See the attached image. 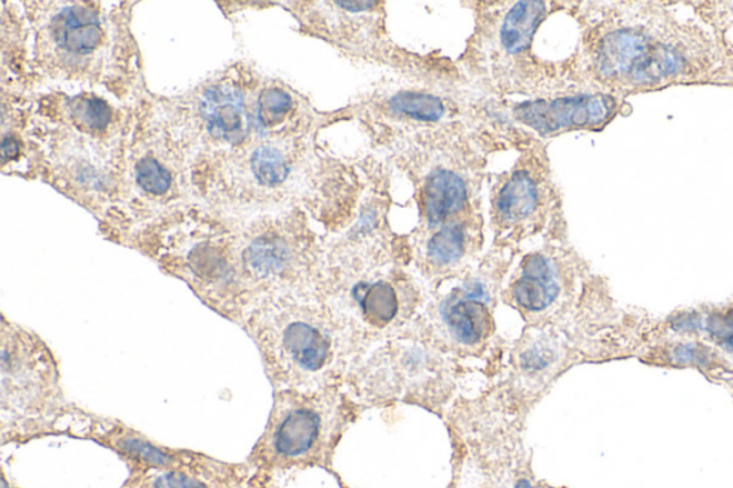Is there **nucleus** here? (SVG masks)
Segmentation results:
<instances>
[{
	"label": "nucleus",
	"instance_id": "obj_1",
	"mask_svg": "<svg viewBox=\"0 0 733 488\" xmlns=\"http://www.w3.org/2000/svg\"><path fill=\"white\" fill-rule=\"evenodd\" d=\"M242 323L275 390L337 388L354 357L350 328L305 296L265 298L247 311Z\"/></svg>",
	"mask_w": 733,
	"mask_h": 488
},
{
	"label": "nucleus",
	"instance_id": "obj_2",
	"mask_svg": "<svg viewBox=\"0 0 733 488\" xmlns=\"http://www.w3.org/2000/svg\"><path fill=\"white\" fill-rule=\"evenodd\" d=\"M2 425H51L69 411L54 356L37 333L3 323L0 351Z\"/></svg>",
	"mask_w": 733,
	"mask_h": 488
},
{
	"label": "nucleus",
	"instance_id": "obj_3",
	"mask_svg": "<svg viewBox=\"0 0 733 488\" xmlns=\"http://www.w3.org/2000/svg\"><path fill=\"white\" fill-rule=\"evenodd\" d=\"M337 392V388L275 390L264 435L252 452L254 461L264 467H289L319 456L334 436L343 411Z\"/></svg>",
	"mask_w": 733,
	"mask_h": 488
},
{
	"label": "nucleus",
	"instance_id": "obj_4",
	"mask_svg": "<svg viewBox=\"0 0 733 488\" xmlns=\"http://www.w3.org/2000/svg\"><path fill=\"white\" fill-rule=\"evenodd\" d=\"M598 67L604 77L649 83L680 72L683 61L675 49L653 43L645 34L617 31L602 42Z\"/></svg>",
	"mask_w": 733,
	"mask_h": 488
},
{
	"label": "nucleus",
	"instance_id": "obj_5",
	"mask_svg": "<svg viewBox=\"0 0 733 488\" xmlns=\"http://www.w3.org/2000/svg\"><path fill=\"white\" fill-rule=\"evenodd\" d=\"M492 293L483 278L474 277L449 293L439 307L442 336L458 350L483 347L490 336Z\"/></svg>",
	"mask_w": 733,
	"mask_h": 488
},
{
	"label": "nucleus",
	"instance_id": "obj_6",
	"mask_svg": "<svg viewBox=\"0 0 733 488\" xmlns=\"http://www.w3.org/2000/svg\"><path fill=\"white\" fill-rule=\"evenodd\" d=\"M615 108V101L606 94H581L520 104L518 117L534 131L554 133L569 128L602 126Z\"/></svg>",
	"mask_w": 733,
	"mask_h": 488
},
{
	"label": "nucleus",
	"instance_id": "obj_7",
	"mask_svg": "<svg viewBox=\"0 0 733 488\" xmlns=\"http://www.w3.org/2000/svg\"><path fill=\"white\" fill-rule=\"evenodd\" d=\"M563 292V278L556 260L548 253L526 257L510 286V298L528 316H542L554 307Z\"/></svg>",
	"mask_w": 733,
	"mask_h": 488
},
{
	"label": "nucleus",
	"instance_id": "obj_8",
	"mask_svg": "<svg viewBox=\"0 0 733 488\" xmlns=\"http://www.w3.org/2000/svg\"><path fill=\"white\" fill-rule=\"evenodd\" d=\"M384 357L389 362H385L380 356L375 358V366L370 367L369 370L373 372H384V387L385 395L401 396L413 392V388H421L425 386V381H438L439 377H444L442 361H438L439 357L433 356L432 352L425 350L423 347H404L401 346L399 350L388 351ZM381 382H378L380 386ZM375 385V386H378ZM383 392V395H384Z\"/></svg>",
	"mask_w": 733,
	"mask_h": 488
},
{
	"label": "nucleus",
	"instance_id": "obj_9",
	"mask_svg": "<svg viewBox=\"0 0 733 488\" xmlns=\"http://www.w3.org/2000/svg\"><path fill=\"white\" fill-rule=\"evenodd\" d=\"M207 132L218 141L237 143L249 127L244 94L230 84L208 88L198 102Z\"/></svg>",
	"mask_w": 733,
	"mask_h": 488
},
{
	"label": "nucleus",
	"instance_id": "obj_10",
	"mask_svg": "<svg viewBox=\"0 0 733 488\" xmlns=\"http://www.w3.org/2000/svg\"><path fill=\"white\" fill-rule=\"evenodd\" d=\"M52 43L69 61L88 58L102 42L101 23L91 9L81 4L62 8L49 27Z\"/></svg>",
	"mask_w": 733,
	"mask_h": 488
},
{
	"label": "nucleus",
	"instance_id": "obj_11",
	"mask_svg": "<svg viewBox=\"0 0 733 488\" xmlns=\"http://www.w3.org/2000/svg\"><path fill=\"white\" fill-rule=\"evenodd\" d=\"M543 203V186L528 169H518L503 183L494 199V213L500 226H528Z\"/></svg>",
	"mask_w": 733,
	"mask_h": 488
},
{
	"label": "nucleus",
	"instance_id": "obj_12",
	"mask_svg": "<svg viewBox=\"0 0 733 488\" xmlns=\"http://www.w3.org/2000/svg\"><path fill=\"white\" fill-rule=\"evenodd\" d=\"M468 202L464 179L452 169H439L425 183L423 192V217L430 228L452 223V218L462 212Z\"/></svg>",
	"mask_w": 733,
	"mask_h": 488
},
{
	"label": "nucleus",
	"instance_id": "obj_13",
	"mask_svg": "<svg viewBox=\"0 0 733 488\" xmlns=\"http://www.w3.org/2000/svg\"><path fill=\"white\" fill-rule=\"evenodd\" d=\"M351 298L366 323L389 327L398 320L400 297L393 283L385 280L361 281L351 288Z\"/></svg>",
	"mask_w": 733,
	"mask_h": 488
},
{
	"label": "nucleus",
	"instance_id": "obj_14",
	"mask_svg": "<svg viewBox=\"0 0 733 488\" xmlns=\"http://www.w3.org/2000/svg\"><path fill=\"white\" fill-rule=\"evenodd\" d=\"M546 14V3L518 2L504 17L499 28V44L510 57L526 51L533 33Z\"/></svg>",
	"mask_w": 733,
	"mask_h": 488
},
{
	"label": "nucleus",
	"instance_id": "obj_15",
	"mask_svg": "<svg viewBox=\"0 0 733 488\" xmlns=\"http://www.w3.org/2000/svg\"><path fill=\"white\" fill-rule=\"evenodd\" d=\"M469 232L464 223L452 222L435 228L424 243V260L434 270H449L463 260L469 247Z\"/></svg>",
	"mask_w": 733,
	"mask_h": 488
},
{
	"label": "nucleus",
	"instance_id": "obj_16",
	"mask_svg": "<svg viewBox=\"0 0 733 488\" xmlns=\"http://www.w3.org/2000/svg\"><path fill=\"white\" fill-rule=\"evenodd\" d=\"M247 169L252 178V186L271 189L281 186L290 176V159L274 143H261L252 148L247 158Z\"/></svg>",
	"mask_w": 733,
	"mask_h": 488
},
{
	"label": "nucleus",
	"instance_id": "obj_17",
	"mask_svg": "<svg viewBox=\"0 0 733 488\" xmlns=\"http://www.w3.org/2000/svg\"><path fill=\"white\" fill-rule=\"evenodd\" d=\"M390 109L421 122H435L444 114V103L430 94L404 92L391 99Z\"/></svg>",
	"mask_w": 733,
	"mask_h": 488
},
{
	"label": "nucleus",
	"instance_id": "obj_18",
	"mask_svg": "<svg viewBox=\"0 0 733 488\" xmlns=\"http://www.w3.org/2000/svg\"><path fill=\"white\" fill-rule=\"evenodd\" d=\"M138 187L151 196H163L172 186V172L153 157H143L137 166Z\"/></svg>",
	"mask_w": 733,
	"mask_h": 488
},
{
	"label": "nucleus",
	"instance_id": "obj_19",
	"mask_svg": "<svg viewBox=\"0 0 733 488\" xmlns=\"http://www.w3.org/2000/svg\"><path fill=\"white\" fill-rule=\"evenodd\" d=\"M292 107L291 98L281 89L271 88L262 93L259 107L260 122L264 127H272L287 117Z\"/></svg>",
	"mask_w": 733,
	"mask_h": 488
},
{
	"label": "nucleus",
	"instance_id": "obj_20",
	"mask_svg": "<svg viewBox=\"0 0 733 488\" xmlns=\"http://www.w3.org/2000/svg\"><path fill=\"white\" fill-rule=\"evenodd\" d=\"M705 327L723 350L733 353V311L713 312L707 317Z\"/></svg>",
	"mask_w": 733,
	"mask_h": 488
},
{
	"label": "nucleus",
	"instance_id": "obj_21",
	"mask_svg": "<svg viewBox=\"0 0 733 488\" xmlns=\"http://www.w3.org/2000/svg\"><path fill=\"white\" fill-rule=\"evenodd\" d=\"M150 488H210L190 472L181 470H165L152 478Z\"/></svg>",
	"mask_w": 733,
	"mask_h": 488
},
{
	"label": "nucleus",
	"instance_id": "obj_22",
	"mask_svg": "<svg viewBox=\"0 0 733 488\" xmlns=\"http://www.w3.org/2000/svg\"><path fill=\"white\" fill-rule=\"evenodd\" d=\"M673 360L681 366H710L712 351L701 343H682L673 350Z\"/></svg>",
	"mask_w": 733,
	"mask_h": 488
},
{
	"label": "nucleus",
	"instance_id": "obj_23",
	"mask_svg": "<svg viewBox=\"0 0 733 488\" xmlns=\"http://www.w3.org/2000/svg\"><path fill=\"white\" fill-rule=\"evenodd\" d=\"M79 114L82 113L83 123L92 128L106 126L109 119V111L106 104L98 101H87L79 107Z\"/></svg>",
	"mask_w": 733,
	"mask_h": 488
},
{
	"label": "nucleus",
	"instance_id": "obj_24",
	"mask_svg": "<svg viewBox=\"0 0 733 488\" xmlns=\"http://www.w3.org/2000/svg\"><path fill=\"white\" fill-rule=\"evenodd\" d=\"M702 327L701 317L695 316V313H690V316H681L676 318V321L673 322V328L676 331L692 332L700 330Z\"/></svg>",
	"mask_w": 733,
	"mask_h": 488
},
{
	"label": "nucleus",
	"instance_id": "obj_25",
	"mask_svg": "<svg viewBox=\"0 0 733 488\" xmlns=\"http://www.w3.org/2000/svg\"><path fill=\"white\" fill-rule=\"evenodd\" d=\"M516 488H539L536 486H533L532 482L529 480H519Z\"/></svg>",
	"mask_w": 733,
	"mask_h": 488
}]
</instances>
